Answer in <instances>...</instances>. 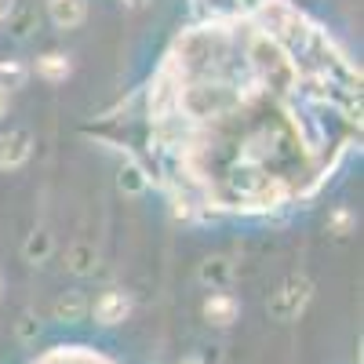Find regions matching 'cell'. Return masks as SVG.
Returning a JSON list of instances; mask_svg holds the SVG:
<instances>
[{
	"mask_svg": "<svg viewBox=\"0 0 364 364\" xmlns=\"http://www.w3.org/2000/svg\"><path fill=\"white\" fill-rule=\"evenodd\" d=\"M306 299H310V281L291 277L277 295L269 299V314H273V317H281V321H291V317H299L302 306H306Z\"/></svg>",
	"mask_w": 364,
	"mask_h": 364,
	"instance_id": "cell-1",
	"label": "cell"
},
{
	"mask_svg": "<svg viewBox=\"0 0 364 364\" xmlns=\"http://www.w3.org/2000/svg\"><path fill=\"white\" fill-rule=\"evenodd\" d=\"M132 310V302L124 291H106L99 302H95V321L99 324H117V321H124Z\"/></svg>",
	"mask_w": 364,
	"mask_h": 364,
	"instance_id": "cell-2",
	"label": "cell"
},
{
	"mask_svg": "<svg viewBox=\"0 0 364 364\" xmlns=\"http://www.w3.org/2000/svg\"><path fill=\"white\" fill-rule=\"evenodd\" d=\"M29 157V135L26 132H11L0 139V168H18Z\"/></svg>",
	"mask_w": 364,
	"mask_h": 364,
	"instance_id": "cell-3",
	"label": "cell"
},
{
	"mask_svg": "<svg viewBox=\"0 0 364 364\" xmlns=\"http://www.w3.org/2000/svg\"><path fill=\"white\" fill-rule=\"evenodd\" d=\"M48 8H51L55 26H63V29H73L84 22V0H48Z\"/></svg>",
	"mask_w": 364,
	"mask_h": 364,
	"instance_id": "cell-4",
	"label": "cell"
},
{
	"mask_svg": "<svg viewBox=\"0 0 364 364\" xmlns=\"http://www.w3.org/2000/svg\"><path fill=\"white\" fill-rule=\"evenodd\" d=\"M204 317H208L211 324H230V321L237 317V302H233L230 295L215 291V295L204 302Z\"/></svg>",
	"mask_w": 364,
	"mask_h": 364,
	"instance_id": "cell-5",
	"label": "cell"
},
{
	"mask_svg": "<svg viewBox=\"0 0 364 364\" xmlns=\"http://www.w3.org/2000/svg\"><path fill=\"white\" fill-rule=\"evenodd\" d=\"M84 310H87V302L80 295H66V299H58V306H55L58 321H80Z\"/></svg>",
	"mask_w": 364,
	"mask_h": 364,
	"instance_id": "cell-6",
	"label": "cell"
},
{
	"mask_svg": "<svg viewBox=\"0 0 364 364\" xmlns=\"http://www.w3.org/2000/svg\"><path fill=\"white\" fill-rule=\"evenodd\" d=\"M41 73L48 77V80H63L66 73H70V63L63 55H48V58H41Z\"/></svg>",
	"mask_w": 364,
	"mask_h": 364,
	"instance_id": "cell-7",
	"label": "cell"
},
{
	"mask_svg": "<svg viewBox=\"0 0 364 364\" xmlns=\"http://www.w3.org/2000/svg\"><path fill=\"white\" fill-rule=\"evenodd\" d=\"M91 262H95V252H91L87 245H77V248L70 252V269H73V273H87Z\"/></svg>",
	"mask_w": 364,
	"mask_h": 364,
	"instance_id": "cell-8",
	"label": "cell"
},
{
	"mask_svg": "<svg viewBox=\"0 0 364 364\" xmlns=\"http://www.w3.org/2000/svg\"><path fill=\"white\" fill-rule=\"evenodd\" d=\"M51 252V240H48V233H41V237H29V245H26V255L29 259H44Z\"/></svg>",
	"mask_w": 364,
	"mask_h": 364,
	"instance_id": "cell-9",
	"label": "cell"
},
{
	"mask_svg": "<svg viewBox=\"0 0 364 364\" xmlns=\"http://www.w3.org/2000/svg\"><path fill=\"white\" fill-rule=\"evenodd\" d=\"M200 277H204V281H215V284H226L230 269L223 266V259H215V266H204V269H200Z\"/></svg>",
	"mask_w": 364,
	"mask_h": 364,
	"instance_id": "cell-10",
	"label": "cell"
},
{
	"mask_svg": "<svg viewBox=\"0 0 364 364\" xmlns=\"http://www.w3.org/2000/svg\"><path fill=\"white\" fill-rule=\"evenodd\" d=\"M0 77H11V80L18 84V80H22V70H18V66H0Z\"/></svg>",
	"mask_w": 364,
	"mask_h": 364,
	"instance_id": "cell-11",
	"label": "cell"
},
{
	"mask_svg": "<svg viewBox=\"0 0 364 364\" xmlns=\"http://www.w3.org/2000/svg\"><path fill=\"white\" fill-rule=\"evenodd\" d=\"M4 113H8V91L0 87V117H4Z\"/></svg>",
	"mask_w": 364,
	"mask_h": 364,
	"instance_id": "cell-12",
	"label": "cell"
},
{
	"mask_svg": "<svg viewBox=\"0 0 364 364\" xmlns=\"http://www.w3.org/2000/svg\"><path fill=\"white\" fill-rule=\"evenodd\" d=\"M8 8H11V0H0V18L8 15Z\"/></svg>",
	"mask_w": 364,
	"mask_h": 364,
	"instance_id": "cell-13",
	"label": "cell"
},
{
	"mask_svg": "<svg viewBox=\"0 0 364 364\" xmlns=\"http://www.w3.org/2000/svg\"><path fill=\"white\" fill-rule=\"evenodd\" d=\"M178 364H204V360H197V357H186V360H178Z\"/></svg>",
	"mask_w": 364,
	"mask_h": 364,
	"instance_id": "cell-14",
	"label": "cell"
}]
</instances>
